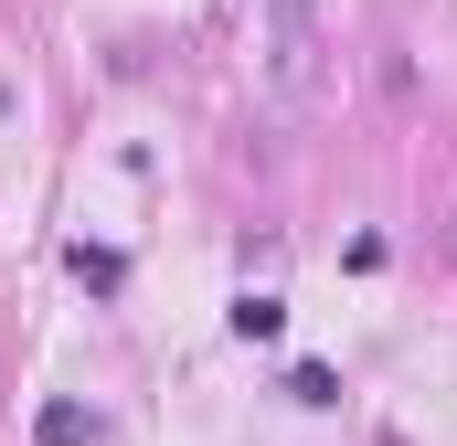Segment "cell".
I'll return each mask as SVG.
<instances>
[{
  "label": "cell",
  "instance_id": "6da1fadb",
  "mask_svg": "<svg viewBox=\"0 0 457 446\" xmlns=\"http://www.w3.org/2000/svg\"><path fill=\"white\" fill-rule=\"evenodd\" d=\"M277 86H309V0H277Z\"/></svg>",
  "mask_w": 457,
  "mask_h": 446
}]
</instances>
